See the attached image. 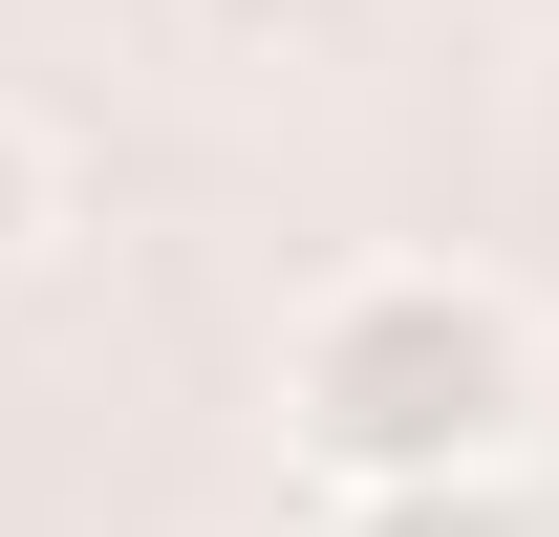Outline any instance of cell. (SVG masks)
Returning a JSON list of instances; mask_svg holds the SVG:
<instances>
[{
  "instance_id": "obj_4",
  "label": "cell",
  "mask_w": 559,
  "mask_h": 537,
  "mask_svg": "<svg viewBox=\"0 0 559 537\" xmlns=\"http://www.w3.org/2000/svg\"><path fill=\"white\" fill-rule=\"evenodd\" d=\"M215 44H323V22H345V0H194Z\"/></svg>"
},
{
  "instance_id": "obj_1",
  "label": "cell",
  "mask_w": 559,
  "mask_h": 537,
  "mask_svg": "<svg viewBox=\"0 0 559 537\" xmlns=\"http://www.w3.org/2000/svg\"><path fill=\"white\" fill-rule=\"evenodd\" d=\"M280 452L323 494H430V473H538V301L474 259H366L280 323Z\"/></svg>"
},
{
  "instance_id": "obj_3",
  "label": "cell",
  "mask_w": 559,
  "mask_h": 537,
  "mask_svg": "<svg viewBox=\"0 0 559 537\" xmlns=\"http://www.w3.org/2000/svg\"><path fill=\"white\" fill-rule=\"evenodd\" d=\"M66 259V151H44V108H0V301Z\"/></svg>"
},
{
  "instance_id": "obj_2",
  "label": "cell",
  "mask_w": 559,
  "mask_h": 537,
  "mask_svg": "<svg viewBox=\"0 0 559 537\" xmlns=\"http://www.w3.org/2000/svg\"><path fill=\"white\" fill-rule=\"evenodd\" d=\"M345 537H559L538 473H430V494H345Z\"/></svg>"
}]
</instances>
